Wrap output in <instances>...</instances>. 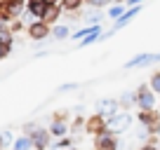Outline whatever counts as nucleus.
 Masks as SVG:
<instances>
[{"instance_id":"f257e3e1","label":"nucleus","mask_w":160,"mask_h":150,"mask_svg":"<svg viewBox=\"0 0 160 150\" xmlns=\"http://www.w3.org/2000/svg\"><path fill=\"white\" fill-rule=\"evenodd\" d=\"M24 134H28L31 138H33V148H35V150H47V148L52 145V134H50V129L35 124V122H28V124L24 127Z\"/></svg>"},{"instance_id":"f03ea898","label":"nucleus","mask_w":160,"mask_h":150,"mask_svg":"<svg viewBox=\"0 0 160 150\" xmlns=\"http://www.w3.org/2000/svg\"><path fill=\"white\" fill-rule=\"evenodd\" d=\"M26 35H28L31 40H35V42H45L52 35V26L45 24L42 19H35V21H31V24L26 26Z\"/></svg>"},{"instance_id":"7ed1b4c3","label":"nucleus","mask_w":160,"mask_h":150,"mask_svg":"<svg viewBox=\"0 0 160 150\" xmlns=\"http://www.w3.org/2000/svg\"><path fill=\"white\" fill-rule=\"evenodd\" d=\"M132 120H134V117H132L130 113H127V110H122V108H120L118 113H115V115H111L108 120H106V124H108V129H111V131H115V134H122V131H127V129H130Z\"/></svg>"},{"instance_id":"20e7f679","label":"nucleus","mask_w":160,"mask_h":150,"mask_svg":"<svg viewBox=\"0 0 160 150\" xmlns=\"http://www.w3.org/2000/svg\"><path fill=\"white\" fill-rule=\"evenodd\" d=\"M66 113H68V110H59V113H54L50 127H47L54 138H61V136H68L71 134V124L66 122Z\"/></svg>"},{"instance_id":"39448f33","label":"nucleus","mask_w":160,"mask_h":150,"mask_svg":"<svg viewBox=\"0 0 160 150\" xmlns=\"http://www.w3.org/2000/svg\"><path fill=\"white\" fill-rule=\"evenodd\" d=\"M137 96V108L139 110H153L155 108V91L148 87V82L146 85H139V89L134 91Z\"/></svg>"},{"instance_id":"423d86ee","label":"nucleus","mask_w":160,"mask_h":150,"mask_svg":"<svg viewBox=\"0 0 160 150\" xmlns=\"http://www.w3.org/2000/svg\"><path fill=\"white\" fill-rule=\"evenodd\" d=\"M158 61H160V52H141V54L132 56V59L127 61L125 68L127 70H132V68H148V66L158 63Z\"/></svg>"},{"instance_id":"0eeeda50","label":"nucleus","mask_w":160,"mask_h":150,"mask_svg":"<svg viewBox=\"0 0 160 150\" xmlns=\"http://www.w3.org/2000/svg\"><path fill=\"white\" fill-rule=\"evenodd\" d=\"M120 143H118V134L111 129H104L101 134L94 136V150H118Z\"/></svg>"},{"instance_id":"6e6552de","label":"nucleus","mask_w":160,"mask_h":150,"mask_svg":"<svg viewBox=\"0 0 160 150\" xmlns=\"http://www.w3.org/2000/svg\"><path fill=\"white\" fill-rule=\"evenodd\" d=\"M118 110H120V101L113 99V96H106V99L97 101V113H99L101 117H106V120H108L111 115H115Z\"/></svg>"},{"instance_id":"1a4fd4ad","label":"nucleus","mask_w":160,"mask_h":150,"mask_svg":"<svg viewBox=\"0 0 160 150\" xmlns=\"http://www.w3.org/2000/svg\"><path fill=\"white\" fill-rule=\"evenodd\" d=\"M104 129H108V124H106V117H101L99 113H94V115H90L85 120V134L97 136V134H101Z\"/></svg>"},{"instance_id":"9d476101","label":"nucleus","mask_w":160,"mask_h":150,"mask_svg":"<svg viewBox=\"0 0 160 150\" xmlns=\"http://www.w3.org/2000/svg\"><path fill=\"white\" fill-rule=\"evenodd\" d=\"M137 120H139V124H144L146 129H151V127H155L160 122V115L153 110H139V115H137Z\"/></svg>"},{"instance_id":"9b49d317","label":"nucleus","mask_w":160,"mask_h":150,"mask_svg":"<svg viewBox=\"0 0 160 150\" xmlns=\"http://www.w3.org/2000/svg\"><path fill=\"white\" fill-rule=\"evenodd\" d=\"M61 10H64V7H61V5H47V7H45V12H42V16H40V19L45 21V24L54 26L57 21H59V16H61Z\"/></svg>"},{"instance_id":"f8f14e48","label":"nucleus","mask_w":160,"mask_h":150,"mask_svg":"<svg viewBox=\"0 0 160 150\" xmlns=\"http://www.w3.org/2000/svg\"><path fill=\"white\" fill-rule=\"evenodd\" d=\"M45 7H47V2H42V0H28V14L35 16V19H40V16H42Z\"/></svg>"},{"instance_id":"ddd939ff","label":"nucleus","mask_w":160,"mask_h":150,"mask_svg":"<svg viewBox=\"0 0 160 150\" xmlns=\"http://www.w3.org/2000/svg\"><path fill=\"white\" fill-rule=\"evenodd\" d=\"M33 148V138L28 134H21L14 138V150H31Z\"/></svg>"},{"instance_id":"4468645a","label":"nucleus","mask_w":160,"mask_h":150,"mask_svg":"<svg viewBox=\"0 0 160 150\" xmlns=\"http://www.w3.org/2000/svg\"><path fill=\"white\" fill-rule=\"evenodd\" d=\"M12 40H14V30L10 28V24H0V42L12 45Z\"/></svg>"},{"instance_id":"2eb2a0df","label":"nucleus","mask_w":160,"mask_h":150,"mask_svg":"<svg viewBox=\"0 0 160 150\" xmlns=\"http://www.w3.org/2000/svg\"><path fill=\"white\" fill-rule=\"evenodd\" d=\"M118 101H120V108H122V110L132 108V105H134V108H137V96H134V91H125V94L120 96Z\"/></svg>"},{"instance_id":"dca6fc26","label":"nucleus","mask_w":160,"mask_h":150,"mask_svg":"<svg viewBox=\"0 0 160 150\" xmlns=\"http://www.w3.org/2000/svg\"><path fill=\"white\" fill-rule=\"evenodd\" d=\"M68 35H71V30L66 28V26H61V24L52 26V38H54V40H66Z\"/></svg>"},{"instance_id":"f3484780","label":"nucleus","mask_w":160,"mask_h":150,"mask_svg":"<svg viewBox=\"0 0 160 150\" xmlns=\"http://www.w3.org/2000/svg\"><path fill=\"white\" fill-rule=\"evenodd\" d=\"M82 131H85V117L75 115L73 124H71V134H73V136H82Z\"/></svg>"},{"instance_id":"a211bd4d","label":"nucleus","mask_w":160,"mask_h":150,"mask_svg":"<svg viewBox=\"0 0 160 150\" xmlns=\"http://www.w3.org/2000/svg\"><path fill=\"white\" fill-rule=\"evenodd\" d=\"M97 30H101V24H94V26H85V28H80L78 33H73V40H82L85 35H90V33H97Z\"/></svg>"},{"instance_id":"6ab92c4d","label":"nucleus","mask_w":160,"mask_h":150,"mask_svg":"<svg viewBox=\"0 0 160 150\" xmlns=\"http://www.w3.org/2000/svg\"><path fill=\"white\" fill-rule=\"evenodd\" d=\"M50 148L52 150H68V148H73V138H71V136H61V138L57 141V143H52Z\"/></svg>"},{"instance_id":"aec40b11","label":"nucleus","mask_w":160,"mask_h":150,"mask_svg":"<svg viewBox=\"0 0 160 150\" xmlns=\"http://www.w3.org/2000/svg\"><path fill=\"white\" fill-rule=\"evenodd\" d=\"M82 2H85V0H64V2H61V7H64L66 12H75V10H80V7H82Z\"/></svg>"},{"instance_id":"412c9836","label":"nucleus","mask_w":160,"mask_h":150,"mask_svg":"<svg viewBox=\"0 0 160 150\" xmlns=\"http://www.w3.org/2000/svg\"><path fill=\"white\" fill-rule=\"evenodd\" d=\"M99 35H101V30H97V33H90V35H85V38L78 42V45H80V47H90V45H94V42L99 40Z\"/></svg>"},{"instance_id":"4be33fe9","label":"nucleus","mask_w":160,"mask_h":150,"mask_svg":"<svg viewBox=\"0 0 160 150\" xmlns=\"http://www.w3.org/2000/svg\"><path fill=\"white\" fill-rule=\"evenodd\" d=\"M148 87L155 91V96H160V73H153L148 77Z\"/></svg>"},{"instance_id":"5701e85b","label":"nucleus","mask_w":160,"mask_h":150,"mask_svg":"<svg viewBox=\"0 0 160 150\" xmlns=\"http://www.w3.org/2000/svg\"><path fill=\"white\" fill-rule=\"evenodd\" d=\"M122 14H125V5H122V2H120V5H113V7L108 10V16H111V19H120Z\"/></svg>"},{"instance_id":"b1692460","label":"nucleus","mask_w":160,"mask_h":150,"mask_svg":"<svg viewBox=\"0 0 160 150\" xmlns=\"http://www.w3.org/2000/svg\"><path fill=\"white\" fill-rule=\"evenodd\" d=\"M0 141H2V145H14V136H12V131H0Z\"/></svg>"},{"instance_id":"393cba45","label":"nucleus","mask_w":160,"mask_h":150,"mask_svg":"<svg viewBox=\"0 0 160 150\" xmlns=\"http://www.w3.org/2000/svg\"><path fill=\"white\" fill-rule=\"evenodd\" d=\"M90 2V7H94V10H101V7H106L111 2V0H87Z\"/></svg>"},{"instance_id":"a878e982","label":"nucleus","mask_w":160,"mask_h":150,"mask_svg":"<svg viewBox=\"0 0 160 150\" xmlns=\"http://www.w3.org/2000/svg\"><path fill=\"white\" fill-rule=\"evenodd\" d=\"M10 49H12V45H2V42H0V61H2V59H7Z\"/></svg>"},{"instance_id":"bb28decb","label":"nucleus","mask_w":160,"mask_h":150,"mask_svg":"<svg viewBox=\"0 0 160 150\" xmlns=\"http://www.w3.org/2000/svg\"><path fill=\"white\" fill-rule=\"evenodd\" d=\"M75 89H78V85L68 82V85H61V87H59V94H64V91H75Z\"/></svg>"},{"instance_id":"cd10ccee","label":"nucleus","mask_w":160,"mask_h":150,"mask_svg":"<svg viewBox=\"0 0 160 150\" xmlns=\"http://www.w3.org/2000/svg\"><path fill=\"white\" fill-rule=\"evenodd\" d=\"M139 150H160V145H158V143H153V141H148V143H144Z\"/></svg>"},{"instance_id":"c85d7f7f","label":"nucleus","mask_w":160,"mask_h":150,"mask_svg":"<svg viewBox=\"0 0 160 150\" xmlns=\"http://www.w3.org/2000/svg\"><path fill=\"white\" fill-rule=\"evenodd\" d=\"M10 28L17 33V30H21V24H19V21H12V24H10Z\"/></svg>"},{"instance_id":"c756f323","label":"nucleus","mask_w":160,"mask_h":150,"mask_svg":"<svg viewBox=\"0 0 160 150\" xmlns=\"http://www.w3.org/2000/svg\"><path fill=\"white\" fill-rule=\"evenodd\" d=\"M141 2H144V0H127L125 5H130V7H137V5H141Z\"/></svg>"},{"instance_id":"7c9ffc66","label":"nucleus","mask_w":160,"mask_h":150,"mask_svg":"<svg viewBox=\"0 0 160 150\" xmlns=\"http://www.w3.org/2000/svg\"><path fill=\"white\" fill-rule=\"evenodd\" d=\"M42 2H47V5H61V0H42Z\"/></svg>"},{"instance_id":"2f4dec72","label":"nucleus","mask_w":160,"mask_h":150,"mask_svg":"<svg viewBox=\"0 0 160 150\" xmlns=\"http://www.w3.org/2000/svg\"><path fill=\"white\" fill-rule=\"evenodd\" d=\"M0 150H5V145H2V141H0Z\"/></svg>"},{"instance_id":"473e14b6","label":"nucleus","mask_w":160,"mask_h":150,"mask_svg":"<svg viewBox=\"0 0 160 150\" xmlns=\"http://www.w3.org/2000/svg\"><path fill=\"white\" fill-rule=\"evenodd\" d=\"M115 2H127V0H115Z\"/></svg>"},{"instance_id":"72a5a7b5","label":"nucleus","mask_w":160,"mask_h":150,"mask_svg":"<svg viewBox=\"0 0 160 150\" xmlns=\"http://www.w3.org/2000/svg\"><path fill=\"white\" fill-rule=\"evenodd\" d=\"M68 150H80V148H68Z\"/></svg>"},{"instance_id":"f704fd0d","label":"nucleus","mask_w":160,"mask_h":150,"mask_svg":"<svg viewBox=\"0 0 160 150\" xmlns=\"http://www.w3.org/2000/svg\"><path fill=\"white\" fill-rule=\"evenodd\" d=\"M158 145H160V141H158Z\"/></svg>"},{"instance_id":"c9c22d12","label":"nucleus","mask_w":160,"mask_h":150,"mask_svg":"<svg viewBox=\"0 0 160 150\" xmlns=\"http://www.w3.org/2000/svg\"><path fill=\"white\" fill-rule=\"evenodd\" d=\"M0 5H2V2H0Z\"/></svg>"},{"instance_id":"e433bc0d","label":"nucleus","mask_w":160,"mask_h":150,"mask_svg":"<svg viewBox=\"0 0 160 150\" xmlns=\"http://www.w3.org/2000/svg\"><path fill=\"white\" fill-rule=\"evenodd\" d=\"M12 150H14V148H12Z\"/></svg>"}]
</instances>
